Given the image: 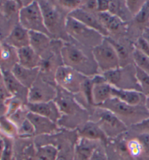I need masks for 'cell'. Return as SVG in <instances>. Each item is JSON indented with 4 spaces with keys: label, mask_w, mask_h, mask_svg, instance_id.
Wrapping results in <instances>:
<instances>
[{
    "label": "cell",
    "mask_w": 149,
    "mask_h": 160,
    "mask_svg": "<svg viewBox=\"0 0 149 160\" xmlns=\"http://www.w3.org/2000/svg\"><path fill=\"white\" fill-rule=\"evenodd\" d=\"M63 65L68 66L84 76L92 78L100 74L92 49L71 39L64 42L61 48Z\"/></svg>",
    "instance_id": "obj_1"
},
{
    "label": "cell",
    "mask_w": 149,
    "mask_h": 160,
    "mask_svg": "<svg viewBox=\"0 0 149 160\" xmlns=\"http://www.w3.org/2000/svg\"><path fill=\"white\" fill-rule=\"evenodd\" d=\"M46 28L52 39L69 42L71 38L66 33V20L68 15L57 5L55 1H39Z\"/></svg>",
    "instance_id": "obj_2"
},
{
    "label": "cell",
    "mask_w": 149,
    "mask_h": 160,
    "mask_svg": "<svg viewBox=\"0 0 149 160\" xmlns=\"http://www.w3.org/2000/svg\"><path fill=\"white\" fill-rule=\"evenodd\" d=\"M98 107L111 111L128 128L149 118V111L145 105L132 106L114 97Z\"/></svg>",
    "instance_id": "obj_3"
},
{
    "label": "cell",
    "mask_w": 149,
    "mask_h": 160,
    "mask_svg": "<svg viewBox=\"0 0 149 160\" xmlns=\"http://www.w3.org/2000/svg\"><path fill=\"white\" fill-rule=\"evenodd\" d=\"M54 101L62 115L61 120L63 119L70 120L68 125L74 122L75 126L78 127L85 122L83 120L88 115V109L84 108L72 93L57 86V96Z\"/></svg>",
    "instance_id": "obj_4"
},
{
    "label": "cell",
    "mask_w": 149,
    "mask_h": 160,
    "mask_svg": "<svg viewBox=\"0 0 149 160\" xmlns=\"http://www.w3.org/2000/svg\"><path fill=\"white\" fill-rule=\"evenodd\" d=\"M66 29L71 39L91 49L101 44L105 38L100 33L69 16L66 20Z\"/></svg>",
    "instance_id": "obj_5"
},
{
    "label": "cell",
    "mask_w": 149,
    "mask_h": 160,
    "mask_svg": "<svg viewBox=\"0 0 149 160\" xmlns=\"http://www.w3.org/2000/svg\"><path fill=\"white\" fill-rule=\"evenodd\" d=\"M107 83L112 87L121 90L137 91L142 92L137 81L136 66L130 64L125 67H120L102 74Z\"/></svg>",
    "instance_id": "obj_6"
},
{
    "label": "cell",
    "mask_w": 149,
    "mask_h": 160,
    "mask_svg": "<svg viewBox=\"0 0 149 160\" xmlns=\"http://www.w3.org/2000/svg\"><path fill=\"white\" fill-rule=\"evenodd\" d=\"M93 120L99 125L109 139H114L129 131V128L111 111L101 107H95Z\"/></svg>",
    "instance_id": "obj_7"
},
{
    "label": "cell",
    "mask_w": 149,
    "mask_h": 160,
    "mask_svg": "<svg viewBox=\"0 0 149 160\" xmlns=\"http://www.w3.org/2000/svg\"><path fill=\"white\" fill-rule=\"evenodd\" d=\"M19 24L29 31L40 32L48 35L39 1L33 0L29 5L22 8L19 12Z\"/></svg>",
    "instance_id": "obj_8"
},
{
    "label": "cell",
    "mask_w": 149,
    "mask_h": 160,
    "mask_svg": "<svg viewBox=\"0 0 149 160\" xmlns=\"http://www.w3.org/2000/svg\"><path fill=\"white\" fill-rule=\"evenodd\" d=\"M92 52L100 74L120 68L117 53L106 38L101 44L93 48Z\"/></svg>",
    "instance_id": "obj_9"
},
{
    "label": "cell",
    "mask_w": 149,
    "mask_h": 160,
    "mask_svg": "<svg viewBox=\"0 0 149 160\" xmlns=\"http://www.w3.org/2000/svg\"><path fill=\"white\" fill-rule=\"evenodd\" d=\"M87 78L68 66L62 65L58 68L55 75L57 86L73 95L77 94L81 90L83 82Z\"/></svg>",
    "instance_id": "obj_10"
},
{
    "label": "cell",
    "mask_w": 149,
    "mask_h": 160,
    "mask_svg": "<svg viewBox=\"0 0 149 160\" xmlns=\"http://www.w3.org/2000/svg\"><path fill=\"white\" fill-rule=\"evenodd\" d=\"M57 96V86L39 75L29 90L28 103H42L53 101Z\"/></svg>",
    "instance_id": "obj_11"
},
{
    "label": "cell",
    "mask_w": 149,
    "mask_h": 160,
    "mask_svg": "<svg viewBox=\"0 0 149 160\" xmlns=\"http://www.w3.org/2000/svg\"><path fill=\"white\" fill-rule=\"evenodd\" d=\"M20 9L19 1H0V25L3 26L5 37L19 24Z\"/></svg>",
    "instance_id": "obj_12"
},
{
    "label": "cell",
    "mask_w": 149,
    "mask_h": 160,
    "mask_svg": "<svg viewBox=\"0 0 149 160\" xmlns=\"http://www.w3.org/2000/svg\"><path fill=\"white\" fill-rule=\"evenodd\" d=\"M97 15L100 22L109 33V37L114 39L127 38L128 23L123 22L118 17L109 12L98 13Z\"/></svg>",
    "instance_id": "obj_13"
},
{
    "label": "cell",
    "mask_w": 149,
    "mask_h": 160,
    "mask_svg": "<svg viewBox=\"0 0 149 160\" xmlns=\"http://www.w3.org/2000/svg\"><path fill=\"white\" fill-rule=\"evenodd\" d=\"M106 39L115 49L119 57L120 67H125L134 63L133 52L135 45L131 40L128 38L114 39L111 37H106Z\"/></svg>",
    "instance_id": "obj_14"
},
{
    "label": "cell",
    "mask_w": 149,
    "mask_h": 160,
    "mask_svg": "<svg viewBox=\"0 0 149 160\" xmlns=\"http://www.w3.org/2000/svg\"><path fill=\"white\" fill-rule=\"evenodd\" d=\"M77 134L79 138L88 139V140L98 141L105 146L109 143L108 138L104 131L95 122L88 120L78 127Z\"/></svg>",
    "instance_id": "obj_15"
},
{
    "label": "cell",
    "mask_w": 149,
    "mask_h": 160,
    "mask_svg": "<svg viewBox=\"0 0 149 160\" xmlns=\"http://www.w3.org/2000/svg\"><path fill=\"white\" fill-rule=\"evenodd\" d=\"M26 107L30 112L45 117L58 124L62 118V115L59 110L58 105L54 100L47 102L35 103V104L27 103Z\"/></svg>",
    "instance_id": "obj_16"
},
{
    "label": "cell",
    "mask_w": 149,
    "mask_h": 160,
    "mask_svg": "<svg viewBox=\"0 0 149 160\" xmlns=\"http://www.w3.org/2000/svg\"><path fill=\"white\" fill-rule=\"evenodd\" d=\"M1 69V68H0ZM2 73L3 75V79L6 88L8 92L12 97L18 98L24 102L25 104L28 103L29 88L23 85L20 81L16 78L11 72V70H2Z\"/></svg>",
    "instance_id": "obj_17"
},
{
    "label": "cell",
    "mask_w": 149,
    "mask_h": 160,
    "mask_svg": "<svg viewBox=\"0 0 149 160\" xmlns=\"http://www.w3.org/2000/svg\"><path fill=\"white\" fill-rule=\"evenodd\" d=\"M68 16L82 22L84 26L95 30V31L101 34L102 36H104L105 38L109 36L107 31L100 22L97 14L88 12L81 8H79L74 10V12L70 13Z\"/></svg>",
    "instance_id": "obj_18"
},
{
    "label": "cell",
    "mask_w": 149,
    "mask_h": 160,
    "mask_svg": "<svg viewBox=\"0 0 149 160\" xmlns=\"http://www.w3.org/2000/svg\"><path fill=\"white\" fill-rule=\"evenodd\" d=\"M27 118L34 125L36 136L53 134L58 132L60 130L58 123L55 122L45 117L29 112Z\"/></svg>",
    "instance_id": "obj_19"
},
{
    "label": "cell",
    "mask_w": 149,
    "mask_h": 160,
    "mask_svg": "<svg viewBox=\"0 0 149 160\" xmlns=\"http://www.w3.org/2000/svg\"><path fill=\"white\" fill-rule=\"evenodd\" d=\"M3 42L16 49L29 47L30 46L29 31L18 24L3 40Z\"/></svg>",
    "instance_id": "obj_20"
},
{
    "label": "cell",
    "mask_w": 149,
    "mask_h": 160,
    "mask_svg": "<svg viewBox=\"0 0 149 160\" xmlns=\"http://www.w3.org/2000/svg\"><path fill=\"white\" fill-rule=\"evenodd\" d=\"M101 143L79 138L75 143L73 160H89L94 151Z\"/></svg>",
    "instance_id": "obj_21"
},
{
    "label": "cell",
    "mask_w": 149,
    "mask_h": 160,
    "mask_svg": "<svg viewBox=\"0 0 149 160\" xmlns=\"http://www.w3.org/2000/svg\"><path fill=\"white\" fill-rule=\"evenodd\" d=\"M112 97L132 106L145 105L146 99V96L140 91L121 90L114 87H112Z\"/></svg>",
    "instance_id": "obj_22"
},
{
    "label": "cell",
    "mask_w": 149,
    "mask_h": 160,
    "mask_svg": "<svg viewBox=\"0 0 149 160\" xmlns=\"http://www.w3.org/2000/svg\"><path fill=\"white\" fill-rule=\"evenodd\" d=\"M11 72L20 81V83H21L25 87L29 89L36 81V80L38 78L40 70V68L29 69V68L23 67L18 63L13 68Z\"/></svg>",
    "instance_id": "obj_23"
},
{
    "label": "cell",
    "mask_w": 149,
    "mask_h": 160,
    "mask_svg": "<svg viewBox=\"0 0 149 160\" xmlns=\"http://www.w3.org/2000/svg\"><path fill=\"white\" fill-rule=\"evenodd\" d=\"M18 64L29 69H35L40 66L42 58L29 46L18 49Z\"/></svg>",
    "instance_id": "obj_24"
},
{
    "label": "cell",
    "mask_w": 149,
    "mask_h": 160,
    "mask_svg": "<svg viewBox=\"0 0 149 160\" xmlns=\"http://www.w3.org/2000/svg\"><path fill=\"white\" fill-rule=\"evenodd\" d=\"M30 47L40 57L49 49L52 38L47 34L40 32L29 31Z\"/></svg>",
    "instance_id": "obj_25"
},
{
    "label": "cell",
    "mask_w": 149,
    "mask_h": 160,
    "mask_svg": "<svg viewBox=\"0 0 149 160\" xmlns=\"http://www.w3.org/2000/svg\"><path fill=\"white\" fill-rule=\"evenodd\" d=\"M112 98V86L107 83H94L93 90V104L95 107L104 104Z\"/></svg>",
    "instance_id": "obj_26"
},
{
    "label": "cell",
    "mask_w": 149,
    "mask_h": 160,
    "mask_svg": "<svg viewBox=\"0 0 149 160\" xmlns=\"http://www.w3.org/2000/svg\"><path fill=\"white\" fill-rule=\"evenodd\" d=\"M2 44V51L0 68L2 70H11L16 64L18 63V49L6 44L4 42Z\"/></svg>",
    "instance_id": "obj_27"
},
{
    "label": "cell",
    "mask_w": 149,
    "mask_h": 160,
    "mask_svg": "<svg viewBox=\"0 0 149 160\" xmlns=\"http://www.w3.org/2000/svg\"><path fill=\"white\" fill-rule=\"evenodd\" d=\"M109 12L115 15L126 23H129L133 19V16L131 15L126 5V1L119 0H111L110 1V7Z\"/></svg>",
    "instance_id": "obj_28"
},
{
    "label": "cell",
    "mask_w": 149,
    "mask_h": 160,
    "mask_svg": "<svg viewBox=\"0 0 149 160\" xmlns=\"http://www.w3.org/2000/svg\"><path fill=\"white\" fill-rule=\"evenodd\" d=\"M126 145L130 156L132 160H142L143 155V146L137 136L126 139Z\"/></svg>",
    "instance_id": "obj_29"
},
{
    "label": "cell",
    "mask_w": 149,
    "mask_h": 160,
    "mask_svg": "<svg viewBox=\"0 0 149 160\" xmlns=\"http://www.w3.org/2000/svg\"><path fill=\"white\" fill-rule=\"evenodd\" d=\"M0 132L3 136L12 139L18 136V128L10 118L4 115L0 118Z\"/></svg>",
    "instance_id": "obj_30"
},
{
    "label": "cell",
    "mask_w": 149,
    "mask_h": 160,
    "mask_svg": "<svg viewBox=\"0 0 149 160\" xmlns=\"http://www.w3.org/2000/svg\"><path fill=\"white\" fill-rule=\"evenodd\" d=\"M133 62L136 67L149 75V58L135 47L133 52Z\"/></svg>",
    "instance_id": "obj_31"
},
{
    "label": "cell",
    "mask_w": 149,
    "mask_h": 160,
    "mask_svg": "<svg viewBox=\"0 0 149 160\" xmlns=\"http://www.w3.org/2000/svg\"><path fill=\"white\" fill-rule=\"evenodd\" d=\"M82 2L83 1L82 0H56L55 1L57 5L68 15L74 10L81 8Z\"/></svg>",
    "instance_id": "obj_32"
},
{
    "label": "cell",
    "mask_w": 149,
    "mask_h": 160,
    "mask_svg": "<svg viewBox=\"0 0 149 160\" xmlns=\"http://www.w3.org/2000/svg\"><path fill=\"white\" fill-rule=\"evenodd\" d=\"M25 105L26 104L22 100L18 99V98L12 97L6 102L4 116H6L7 118H10Z\"/></svg>",
    "instance_id": "obj_33"
},
{
    "label": "cell",
    "mask_w": 149,
    "mask_h": 160,
    "mask_svg": "<svg viewBox=\"0 0 149 160\" xmlns=\"http://www.w3.org/2000/svg\"><path fill=\"white\" fill-rule=\"evenodd\" d=\"M36 152L47 160H56L59 149L52 144H46L38 147Z\"/></svg>",
    "instance_id": "obj_34"
},
{
    "label": "cell",
    "mask_w": 149,
    "mask_h": 160,
    "mask_svg": "<svg viewBox=\"0 0 149 160\" xmlns=\"http://www.w3.org/2000/svg\"><path fill=\"white\" fill-rule=\"evenodd\" d=\"M18 128V136L20 138H31V137L36 136L34 125L28 120V118L26 119Z\"/></svg>",
    "instance_id": "obj_35"
},
{
    "label": "cell",
    "mask_w": 149,
    "mask_h": 160,
    "mask_svg": "<svg viewBox=\"0 0 149 160\" xmlns=\"http://www.w3.org/2000/svg\"><path fill=\"white\" fill-rule=\"evenodd\" d=\"M136 72L137 81L141 86L142 93L148 97H149V75L137 67H136Z\"/></svg>",
    "instance_id": "obj_36"
},
{
    "label": "cell",
    "mask_w": 149,
    "mask_h": 160,
    "mask_svg": "<svg viewBox=\"0 0 149 160\" xmlns=\"http://www.w3.org/2000/svg\"><path fill=\"white\" fill-rule=\"evenodd\" d=\"M11 97H12V96L10 94L6 88L2 70L0 69V109L4 108L5 110L6 102Z\"/></svg>",
    "instance_id": "obj_37"
},
{
    "label": "cell",
    "mask_w": 149,
    "mask_h": 160,
    "mask_svg": "<svg viewBox=\"0 0 149 160\" xmlns=\"http://www.w3.org/2000/svg\"><path fill=\"white\" fill-rule=\"evenodd\" d=\"M146 2V1L145 0H127L126 5H127L130 12L134 18L143 9Z\"/></svg>",
    "instance_id": "obj_38"
},
{
    "label": "cell",
    "mask_w": 149,
    "mask_h": 160,
    "mask_svg": "<svg viewBox=\"0 0 149 160\" xmlns=\"http://www.w3.org/2000/svg\"><path fill=\"white\" fill-rule=\"evenodd\" d=\"M4 141V148L0 160H13V143L11 138L2 136Z\"/></svg>",
    "instance_id": "obj_39"
},
{
    "label": "cell",
    "mask_w": 149,
    "mask_h": 160,
    "mask_svg": "<svg viewBox=\"0 0 149 160\" xmlns=\"http://www.w3.org/2000/svg\"><path fill=\"white\" fill-rule=\"evenodd\" d=\"M133 132L138 134H149V118L129 128Z\"/></svg>",
    "instance_id": "obj_40"
},
{
    "label": "cell",
    "mask_w": 149,
    "mask_h": 160,
    "mask_svg": "<svg viewBox=\"0 0 149 160\" xmlns=\"http://www.w3.org/2000/svg\"><path fill=\"white\" fill-rule=\"evenodd\" d=\"M137 137L143 146V155L142 160H149V134H138Z\"/></svg>",
    "instance_id": "obj_41"
},
{
    "label": "cell",
    "mask_w": 149,
    "mask_h": 160,
    "mask_svg": "<svg viewBox=\"0 0 149 160\" xmlns=\"http://www.w3.org/2000/svg\"><path fill=\"white\" fill-rule=\"evenodd\" d=\"M89 160H109L104 144H100L94 151Z\"/></svg>",
    "instance_id": "obj_42"
},
{
    "label": "cell",
    "mask_w": 149,
    "mask_h": 160,
    "mask_svg": "<svg viewBox=\"0 0 149 160\" xmlns=\"http://www.w3.org/2000/svg\"><path fill=\"white\" fill-rule=\"evenodd\" d=\"M80 8L88 12L98 14V0H86V1H83Z\"/></svg>",
    "instance_id": "obj_43"
},
{
    "label": "cell",
    "mask_w": 149,
    "mask_h": 160,
    "mask_svg": "<svg viewBox=\"0 0 149 160\" xmlns=\"http://www.w3.org/2000/svg\"><path fill=\"white\" fill-rule=\"evenodd\" d=\"M134 45L135 48L141 50L144 54H146L149 58V45L142 36L134 43Z\"/></svg>",
    "instance_id": "obj_44"
},
{
    "label": "cell",
    "mask_w": 149,
    "mask_h": 160,
    "mask_svg": "<svg viewBox=\"0 0 149 160\" xmlns=\"http://www.w3.org/2000/svg\"><path fill=\"white\" fill-rule=\"evenodd\" d=\"M109 7L110 1L109 0H98V13L109 12Z\"/></svg>",
    "instance_id": "obj_45"
},
{
    "label": "cell",
    "mask_w": 149,
    "mask_h": 160,
    "mask_svg": "<svg viewBox=\"0 0 149 160\" xmlns=\"http://www.w3.org/2000/svg\"><path fill=\"white\" fill-rule=\"evenodd\" d=\"M142 37L146 41V42H147L149 45V28L146 29L145 31H144L143 35H142Z\"/></svg>",
    "instance_id": "obj_46"
},
{
    "label": "cell",
    "mask_w": 149,
    "mask_h": 160,
    "mask_svg": "<svg viewBox=\"0 0 149 160\" xmlns=\"http://www.w3.org/2000/svg\"><path fill=\"white\" fill-rule=\"evenodd\" d=\"M4 148V141L2 138V137H0V159H1L2 153H3Z\"/></svg>",
    "instance_id": "obj_47"
},
{
    "label": "cell",
    "mask_w": 149,
    "mask_h": 160,
    "mask_svg": "<svg viewBox=\"0 0 149 160\" xmlns=\"http://www.w3.org/2000/svg\"><path fill=\"white\" fill-rule=\"evenodd\" d=\"M145 107H146V109H147L149 111V97H146V102H145Z\"/></svg>",
    "instance_id": "obj_48"
}]
</instances>
